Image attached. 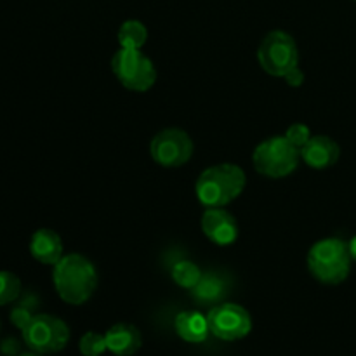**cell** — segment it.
I'll return each mask as SVG.
<instances>
[{"label": "cell", "mask_w": 356, "mask_h": 356, "mask_svg": "<svg viewBox=\"0 0 356 356\" xmlns=\"http://www.w3.org/2000/svg\"><path fill=\"white\" fill-rule=\"evenodd\" d=\"M56 292L65 302L80 306L92 298L97 287V271L87 257L68 254L54 266L52 273Z\"/></svg>", "instance_id": "obj_1"}, {"label": "cell", "mask_w": 356, "mask_h": 356, "mask_svg": "<svg viewBox=\"0 0 356 356\" xmlns=\"http://www.w3.org/2000/svg\"><path fill=\"white\" fill-rule=\"evenodd\" d=\"M247 177L242 167L235 163H218L198 176L195 191L205 207H225L238 198L245 188Z\"/></svg>", "instance_id": "obj_2"}, {"label": "cell", "mask_w": 356, "mask_h": 356, "mask_svg": "<svg viewBox=\"0 0 356 356\" xmlns=\"http://www.w3.org/2000/svg\"><path fill=\"white\" fill-rule=\"evenodd\" d=\"M348 242L341 238H323L308 252V270L318 282L327 285L343 284L351 270Z\"/></svg>", "instance_id": "obj_3"}, {"label": "cell", "mask_w": 356, "mask_h": 356, "mask_svg": "<svg viewBox=\"0 0 356 356\" xmlns=\"http://www.w3.org/2000/svg\"><path fill=\"white\" fill-rule=\"evenodd\" d=\"M301 149L292 145L285 136H273L259 143L252 153L254 169L270 179L287 177L298 169Z\"/></svg>", "instance_id": "obj_4"}, {"label": "cell", "mask_w": 356, "mask_h": 356, "mask_svg": "<svg viewBox=\"0 0 356 356\" xmlns=\"http://www.w3.org/2000/svg\"><path fill=\"white\" fill-rule=\"evenodd\" d=\"M111 70L125 89L136 92H146L156 80L155 65L141 49L120 47L111 58Z\"/></svg>", "instance_id": "obj_5"}, {"label": "cell", "mask_w": 356, "mask_h": 356, "mask_svg": "<svg viewBox=\"0 0 356 356\" xmlns=\"http://www.w3.org/2000/svg\"><path fill=\"white\" fill-rule=\"evenodd\" d=\"M257 61L261 68L273 76H284L298 66L299 52L296 40L287 31H270L261 40L257 49Z\"/></svg>", "instance_id": "obj_6"}, {"label": "cell", "mask_w": 356, "mask_h": 356, "mask_svg": "<svg viewBox=\"0 0 356 356\" xmlns=\"http://www.w3.org/2000/svg\"><path fill=\"white\" fill-rule=\"evenodd\" d=\"M23 341L31 351L40 355L58 353L70 341V329L61 318L52 315H35L21 330Z\"/></svg>", "instance_id": "obj_7"}, {"label": "cell", "mask_w": 356, "mask_h": 356, "mask_svg": "<svg viewBox=\"0 0 356 356\" xmlns=\"http://www.w3.org/2000/svg\"><path fill=\"white\" fill-rule=\"evenodd\" d=\"M193 152V141L181 129H163L152 139L149 145L152 159L167 169L183 167L184 163L190 162Z\"/></svg>", "instance_id": "obj_8"}, {"label": "cell", "mask_w": 356, "mask_h": 356, "mask_svg": "<svg viewBox=\"0 0 356 356\" xmlns=\"http://www.w3.org/2000/svg\"><path fill=\"white\" fill-rule=\"evenodd\" d=\"M207 323L212 336L221 341L243 339L252 330V318L249 312L235 302H221L211 308Z\"/></svg>", "instance_id": "obj_9"}, {"label": "cell", "mask_w": 356, "mask_h": 356, "mask_svg": "<svg viewBox=\"0 0 356 356\" xmlns=\"http://www.w3.org/2000/svg\"><path fill=\"white\" fill-rule=\"evenodd\" d=\"M202 232L216 245H232L238 236L236 219L222 207H209L202 216Z\"/></svg>", "instance_id": "obj_10"}, {"label": "cell", "mask_w": 356, "mask_h": 356, "mask_svg": "<svg viewBox=\"0 0 356 356\" xmlns=\"http://www.w3.org/2000/svg\"><path fill=\"white\" fill-rule=\"evenodd\" d=\"M341 148L329 136H313L301 148V160L312 169H329L339 160Z\"/></svg>", "instance_id": "obj_11"}, {"label": "cell", "mask_w": 356, "mask_h": 356, "mask_svg": "<svg viewBox=\"0 0 356 356\" xmlns=\"http://www.w3.org/2000/svg\"><path fill=\"white\" fill-rule=\"evenodd\" d=\"M106 346L115 356H132L143 346V337L138 327L131 323H115L106 334Z\"/></svg>", "instance_id": "obj_12"}, {"label": "cell", "mask_w": 356, "mask_h": 356, "mask_svg": "<svg viewBox=\"0 0 356 356\" xmlns=\"http://www.w3.org/2000/svg\"><path fill=\"white\" fill-rule=\"evenodd\" d=\"M30 252L38 263L56 266L63 257V242L52 229H37L30 240Z\"/></svg>", "instance_id": "obj_13"}, {"label": "cell", "mask_w": 356, "mask_h": 356, "mask_svg": "<svg viewBox=\"0 0 356 356\" xmlns=\"http://www.w3.org/2000/svg\"><path fill=\"white\" fill-rule=\"evenodd\" d=\"M190 294L198 306L214 308V306L221 305L228 296V282L221 275L209 271V273L202 275L200 282L191 289Z\"/></svg>", "instance_id": "obj_14"}, {"label": "cell", "mask_w": 356, "mask_h": 356, "mask_svg": "<svg viewBox=\"0 0 356 356\" xmlns=\"http://www.w3.org/2000/svg\"><path fill=\"white\" fill-rule=\"evenodd\" d=\"M174 329L176 334L183 341L191 344H200L207 339L211 334L207 323V316L198 312H183L174 320Z\"/></svg>", "instance_id": "obj_15"}, {"label": "cell", "mask_w": 356, "mask_h": 356, "mask_svg": "<svg viewBox=\"0 0 356 356\" xmlns=\"http://www.w3.org/2000/svg\"><path fill=\"white\" fill-rule=\"evenodd\" d=\"M148 38V30L138 19H129L118 28V44L124 49H141Z\"/></svg>", "instance_id": "obj_16"}, {"label": "cell", "mask_w": 356, "mask_h": 356, "mask_svg": "<svg viewBox=\"0 0 356 356\" xmlns=\"http://www.w3.org/2000/svg\"><path fill=\"white\" fill-rule=\"evenodd\" d=\"M202 275L204 273L200 271V268L191 261H177L172 266V280L179 287L188 289V291H191L200 282Z\"/></svg>", "instance_id": "obj_17"}, {"label": "cell", "mask_w": 356, "mask_h": 356, "mask_svg": "<svg viewBox=\"0 0 356 356\" xmlns=\"http://www.w3.org/2000/svg\"><path fill=\"white\" fill-rule=\"evenodd\" d=\"M21 294V280L10 271H0V306L14 302Z\"/></svg>", "instance_id": "obj_18"}, {"label": "cell", "mask_w": 356, "mask_h": 356, "mask_svg": "<svg viewBox=\"0 0 356 356\" xmlns=\"http://www.w3.org/2000/svg\"><path fill=\"white\" fill-rule=\"evenodd\" d=\"M79 350L83 356H101L104 351H108L106 337L99 332H86L80 337Z\"/></svg>", "instance_id": "obj_19"}, {"label": "cell", "mask_w": 356, "mask_h": 356, "mask_svg": "<svg viewBox=\"0 0 356 356\" xmlns=\"http://www.w3.org/2000/svg\"><path fill=\"white\" fill-rule=\"evenodd\" d=\"M285 138L292 143L294 146H298L299 149L306 145V143L312 139V132H309V127L305 124H294L287 129L285 132Z\"/></svg>", "instance_id": "obj_20"}, {"label": "cell", "mask_w": 356, "mask_h": 356, "mask_svg": "<svg viewBox=\"0 0 356 356\" xmlns=\"http://www.w3.org/2000/svg\"><path fill=\"white\" fill-rule=\"evenodd\" d=\"M33 312H31V306L26 305V301L23 305H17L16 308L10 312V322L14 323V327H17L19 330H23L28 323L33 318Z\"/></svg>", "instance_id": "obj_21"}, {"label": "cell", "mask_w": 356, "mask_h": 356, "mask_svg": "<svg viewBox=\"0 0 356 356\" xmlns=\"http://www.w3.org/2000/svg\"><path fill=\"white\" fill-rule=\"evenodd\" d=\"M285 82L289 83V86L292 87H299L305 83V73H302V70L299 68V66H296V68H292L291 72H287L284 75Z\"/></svg>", "instance_id": "obj_22"}, {"label": "cell", "mask_w": 356, "mask_h": 356, "mask_svg": "<svg viewBox=\"0 0 356 356\" xmlns=\"http://www.w3.org/2000/svg\"><path fill=\"white\" fill-rule=\"evenodd\" d=\"M0 351L6 356H17L19 355V344H17V341L13 339V337H7V339H3L2 344H0Z\"/></svg>", "instance_id": "obj_23"}, {"label": "cell", "mask_w": 356, "mask_h": 356, "mask_svg": "<svg viewBox=\"0 0 356 356\" xmlns=\"http://www.w3.org/2000/svg\"><path fill=\"white\" fill-rule=\"evenodd\" d=\"M348 247H350V254H351V259H353V263H356V236L348 242Z\"/></svg>", "instance_id": "obj_24"}, {"label": "cell", "mask_w": 356, "mask_h": 356, "mask_svg": "<svg viewBox=\"0 0 356 356\" xmlns=\"http://www.w3.org/2000/svg\"><path fill=\"white\" fill-rule=\"evenodd\" d=\"M17 356H44V355L35 353V351H30V353H21V355H17Z\"/></svg>", "instance_id": "obj_25"}]
</instances>
